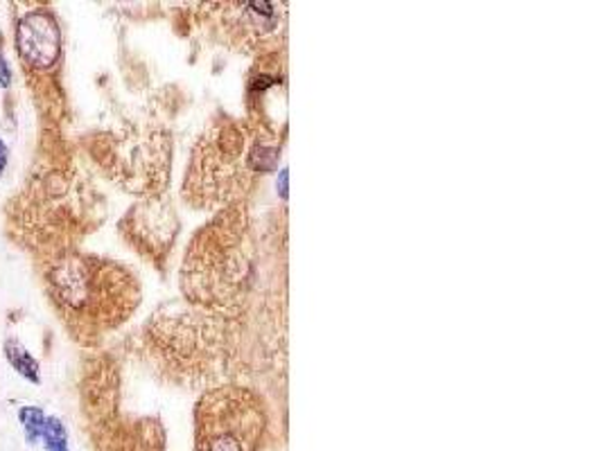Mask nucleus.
<instances>
[{
	"mask_svg": "<svg viewBox=\"0 0 603 451\" xmlns=\"http://www.w3.org/2000/svg\"><path fill=\"white\" fill-rule=\"evenodd\" d=\"M279 152V131L249 118H215L190 150L181 185L183 202L213 215L249 202L258 181L277 165Z\"/></svg>",
	"mask_w": 603,
	"mask_h": 451,
	"instance_id": "obj_3",
	"label": "nucleus"
},
{
	"mask_svg": "<svg viewBox=\"0 0 603 451\" xmlns=\"http://www.w3.org/2000/svg\"><path fill=\"white\" fill-rule=\"evenodd\" d=\"M258 246L249 202L215 212L190 237L179 271L188 305L227 319L249 312Z\"/></svg>",
	"mask_w": 603,
	"mask_h": 451,
	"instance_id": "obj_1",
	"label": "nucleus"
},
{
	"mask_svg": "<svg viewBox=\"0 0 603 451\" xmlns=\"http://www.w3.org/2000/svg\"><path fill=\"white\" fill-rule=\"evenodd\" d=\"M5 352H8V359L10 363L14 365V369L27 379V382H33L37 384L39 382V363L33 359V355L27 352L21 344L16 342H8L5 346Z\"/></svg>",
	"mask_w": 603,
	"mask_h": 451,
	"instance_id": "obj_9",
	"label": "nucleus"
},
{
	"mask_svg": "<svg viewBox=\"0 0 603 451\" xmlns=\"http://www.w3.org/2000/svg\"><path fill=\"white\" fill-rule=\"evenodd\" d=\"M267 434L262 395L242 382L202 392L195 409L197 451H260Z\"/></svg>",
	"mask_w": 603,
	"mask_h": 451,
	"instance_id": "obj_4",
	"label": "nucleus"
},
{
	"mask_svg": "<svg viewBox=\"0 0 603 451\" xmlns=\"http://www.w3.org/2000/svg\"><path fill=\"white\" fill-rule=\"evenodd\" d=\"M202 33L231 52L249 54L254 60L285 52L287 5L235 0V3L200 5Z\"/></svg>",
	"mask_w": 603,
	"mask_h": 451,
	"instance_id": "obj_6",
	"label": "nucleus"
},
{
	"mask_svg": "<svg viewBox=\"0 0 603 451\" xmlns=\"http://www.w3.org/2000/svg\"><path fill=\"white\" fill-rule=\"evenodd\" d=\"M10 81H12V70H10V64L3 54H0V87H10Z\"/></svg>",
	"mask_w": 603,
	"mask_h": 451,
	"instance_id": "obj_12",
	"label": "nucleus"
},
{
	"mask_svg": "<svg viewBox=\"0 0 603 451\" xmlns=\"http://www.w3.org/2000/svg\"><path fill=\"white\" fill-rule=\"evenodd\" d=\"M16 46L23 60L35 68H50L60 60L62 35L48 12H33L18 21Z\"/></svg>",
	"mask_w": 603,
	"mask_h": 451,
	"instance_id": "obj_8",
	"label": "nucleus"
},
{
	"mask_svg": "<svg viewBox=\"0 0 603 451\" xmlns=\"http://www.w3.org/2000/svg\"><path fill=\"white\" fill-rule=\"evenodd\" d=\"M18 417L23 422V429H25V436L30 442H37L41 440V434H43V427H46V415L41 409L37 407H25L18 411Z\"/></svg>",
	"mask_w": 603,
	"mask_h": 451,
	"instance_id": "obj_10",
	"label": "nucleus"
},
{
	"mask_svg": "<svg viewBox=\"0 0 603 451\" xmlns=\"http://www.w3.org/2000/svg\"><path fill=\"white\" fill-rule=\"evenodd\" d=\"M5 165H8V145L0 140V175H3Z\"/></svg>",
	"mask_w": 603,
	"mask_h": 451,
	"instance_id": "obj_13",
	"label": "nucleus"
},
{
	"mask_svg": "<svg viewBox=\"0 0 603 451\" xmlns=\"http://www.w3.org/2000/svg\"><path fill=\"white\" fill-rule=\"evenodd\" d=\"M41 440L46 444L48 451H68V438H66V429L60 420L54 417H46V427L41 434Z\"/></svg>",
	"mask_w": 603,
	"mask_h": 451,
	"instance_id": "obj_11",
	"label": "nucleus"
},
{
	"mask_svg": "<svg viewBox=\"0 0 603 451\" xmlns=\"http://www.w3.org/2000/svg\"><path fill=\"white\" fill-rule=\"evenodd\" d=\"M179 231L181 219L168 192L147 196L123 221V233L129 244L161 269L166 267L172 256Z\"/></svg>",
	"mask_w": 603,
	"mask_h": 451,
	"instance_id": "obj_7",
	"label": "nucleus"
},
{
	"mask_svg": "<svg viewBox=\"0 0 603 451\" xmlns=\"http://www.w3.org/2000/svg\"><path fill=\"white\" fill-rule=\"evenodd\" d=\"M242 321L188 302L168 307L145 327L147 357L163 379L181 388L206 392L242 382L246 359Z\"/></svg>",
	"mask_w": 603,
	"mask_h": 451,
	"instance_id": "obj_2",
	"label": "nucleus"
},
{
	"mask_svg": "<svg viewBox=\"0 0 603 451\" xmlns=\"http://www.w3.org/2000/svg\"><path fill=\"white\" fill-rule=\"evenodd\" d=\"M60 292L73 312L106 330L129 319L141 300L139 282L127 269L93 258L68 262L62 269Z\"/></svg>",
	"mask_w": 603,
	"mask_h": 451,
	"instance_id": "obj_5",
	"label": "nucleus"
}]
</instances>
